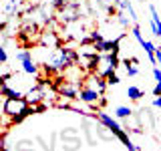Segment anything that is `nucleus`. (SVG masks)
I'll use <instances>...</instances> for the list:
<instances>
[{
	"mask_svg": "<svg viewBox=\"0 0 161 151\" xmlns=\"http://www.w3.org/2000/svg\"><path fill=\"white\" fill-rule=\"evenodd\" d=\"M4 113L8 115L10 125H18L26 117H30L34 111L26 97H16V99H4Z\"/></svg>",
	"mask_w": 161,
	"mask_h": 151,
	"instance_id": "1",
	"label": "nucleus"
},
{
	"mask_svg": "<svg viewBox=\"0 0 161 151\" xmlns=\"http://www.w3.org/2000/svg\"><path fill=\"white\" fill-rule=\"evenodd\" d=\"M79 60H80L79 50L67 48V47H60V48H57V53L53 54L50 63L47 64V70H67V69L77 67Z\"/></svg>",
	"mask_w": 161,
	"mask_h": 151,
	"instance_id": "2",
	"label": "nucleus"
},
{
	"mask_svg": "<svg viewBox=\"0 0 161 151\" xmlns=\"http://www.w3.org/2000/svg\"><path fill=\"white\" fill-rule=\"evenodd\" d=\"M117 67H119L117 53H103V54H99V63H97V70H95V73H97L99 77L107 79L111 73L117 70Z\"/></svg>",
	"mask_w": 161,
	"mask_h": 151,
	"instance_id": "3",
	"label": "nucleus"
},
{
	"mask_svg": "<svg viewBox=\"0 0 161 151\" xmlns=\"http://www.w3.org/2000/svg\"><path fill=\"white\" fill-rule=\"evenodd\" d=\"M54 89H57V93L64 99H79V91L83 87H80V83H70L67 79L64 81L58 79V83L54 85Z\"/></svg>",
	"mask_w": 161,
	"mask_h": 151,
	"instance_id": "4",
	"label": "nucleus"
},
{
	"mask_svg": "<svg viewBox=\"0 0 161 151\" xmlns=\"http://www.w3.org/2000/svg\"><path fill=\"white\" fill-rule=\"evenodd\" d=\"M80 16V4H79V0L75 4H69V6H63V8H58V20L63 24H73V22H77Z\"/></svg>",
	"mask_w": 161,
	"mask_h": 151,
	"instance_id": "5",
	"label": "nucleus"
},
{
	"mask_svg": "<svg viewBox=\"0 0 161 151\" xmlns=\"http://www.w3.org/2000/svg\"><path fill=\"white\" fill-rule=\"evenodd\" d=\"M93 119H95V121H99L101 125H105L107 129H111V133H113V135H117L121 129H125V127H121V125H119V121H117V119H113L109 113H105V111H99V113H95V115H93Z\"/></svg>",
	"mask_w": 161,
	"mask_h": 151,
	"instance_id": "6",
	"label": "nucleus"
},
{
	"mask_svg": "<svg viewBox=\"0 0 161 151\" xmlns=\"http://www.w3.org/2000/svg\"><path fill=\"white\" fill-rule=\"evenodd\" d=\"M85 87H89V89H95L97 93H101L103 95L105 91H107V79L105 77H99L97 73H93V75H89L87 79H85Z\"/></svg>",
	"mask_w": 161,
	"mask_h": 151,
	"instance_id": "7",
	"label": "nucleus"
},
{
	"mask_svg": "<svg viewBox=\"0 0 161 151\" xmlns=\"http://www.w3.org/2000/svg\"><path fill=\"white\" fill-rule=\"evenodd\" d=\"M121 38H123V36H119V38H115V40H101V42H95L93 47L97 48L99 54H103V53H119Z\"/></svg>",
	"mask_w": 161,
	"mask_h": 151,
	"instance_id": "8",
	"label": "nucleus"
},
{
	"mask_svg": "<svg viewBox=\"0 0 161 151\" xmlns=\"http://www.w3.org/2000/svg\"><path fill=\"white\" fill-rule=\"evenodd\" d=\"M101 97H103L101 93H97L95 89H89V87H83L79 91V99L83 101V103H87V105H97L101 101Z\"/></svg>",
	"mask_w": 161,
	"mask_h": 151,
	"instance_id": "9",
	"label": "nucleus"
},
{
	"mask_svg": "<svg viewBox=\"0 0 161 151\" xmlns=\"http://www.w3.org/2000/svg\"><path fill=\"white\" fill-rule=\"evenodd\" d=\"M149 12H151V32H153V36L161 38V16L157 14V8L153 4H149Z\"/></svg>",
	"mask_w": 161,
	"mask_h": 151,
	"instance_id": "10",
	"label": "nucleus"
},
{
	"mask_svg": "<svg viewBox=\"0 0 161 151\" xmlns=\"http://www.w3.org/2000/svg\"><path fill=\"white\" fill-rule=\"evenodd\" d=\"M60 139H63V149H64V151H79L80 145H83L80 135H73V137H60Z\"/></svg>",
	"mask_w": 161,
	"mask_h": 151,
	"instance_id": "11",
	"label": "nucleus"
},
{
	"mask_svg": "<svg viewBox=\"0 0 161 151\" xmlns=\"http://www.w3.org/2000/svg\"><path fill=\"white\" fill-rule=\"evenodd\" d=\"M0 97H4V99H16V97H24V93H22V91H18V89L8 87V85H2V87H0Z\"/></svg>",
	"mask_w": 161,
	"mask_h": 151,
	"instance_id": "12",
	"label": "nucleus"
},
{
	"mask_svg": "<svg viewBox=\"0 0 161 151\" xmlns=\"http://www.w3.org/2000/svg\"><path fill=\"white\" fill-rule=\"evenodd\" d=\"M20 63H22V70H24L26 75H36V73H38V67H36V63L32 60V57L20 60Z\"/></svg>",
	"mask_w": 161,
	"mask_h": 151,
	"instance_id": "13",
	"label": "nucleus"
},
{
	"mask_svg": "<svg viewBox=\"0 0 161 151\" xmlns=\"http://www.w3.org/2000/svg\"><path fill=\"white\" fill-rule=\"evenodd\" d=\"M115 117L117 119H131L133 117V109L125 107V105H119V107L115 109Z\"/></svg>",
	"mask_w": 161,
	"mask_h": 151,
	"instance_id": "14",
	"label": "nucleus"
},
{
	"mask_svg": "<svg viewBox=\"0 0 161 151\" xmlns=\"http://www.w3.org/2000/svg\"><path fill=\"white\" fill-rule=\"evenodd\" d=\"M14 145H16L14 151H34V145H32V141H30V139H20Z\"/></svg>",
	"mask_w": 161,
	"mask_h": 151,
	"instance_id": "15",
	"label": "nucleus"
},
{
	"mask_svg": "<svg viewBox=\"0 0 161 151\" xmlns=\"http://www.w3.org/2000/svg\"><path fill=\"white\" fill-rule=\"evenodd\" d=\"M127 97L131 101H139L141 97H143V91H141L139 87H135V85H131V87L127 89Z\"/></svg>",
	"mask_w": 161,
	"mask_h": 151,
	"instance_id": "16",
	"label": "nucleus"
},
{
	"mask_svg": "<svg viewBox=\"0 0 161 151\" xmlns=\"http://www.w3.org/2000/svg\"><path fill=\"white\" fill-rule=\"evenodd\" d=\"M97 135H99L101 139H105V141H109V139H113V137H115V135L111 133V129H107L105 125H101V127H97Z\"/></svg>",
	"mask_w": 161,
	"mask_h": 151,
	"instance_id": "17",
	"label": "nucleus"
},
{
	"mask_svg": "<svg viewBox=\"0 0 161 151\" xmlns=\"http://www.w3.org/2000/svg\"><path fill=\"white\" fill-rule=\"evenodd\" d=\"M123 64H125V70H127V75H129V77H137V75H139V69H137V64H133L129 59L125 60Z\"/></svg>",
	"mask_w": 161,
	"mask_h": 151,
	"instance_id": "18",
	"label": "nucleus"
},
{
	"mask_svg": "<svg viewBox=\"0 0 161 151\" xmlns=\"http://www.w3.org/2000/svg\"><path fill=\"white\" fill-rule=\"evenodd\" d=\"M75 2H77V0H53V6L54 8H63V6H69V4H75Z\"/></svg>",
	"mask_w": 161,
	"mask_h": 151,
	"instance_id": "19",
	"label": "nucleus"
},
{
	"mask_svg": "<svg viewBox=\"0 0 161 151\" xmlns=\"http://www.w3.org/2000/svg\"><path fill=\"white\" fill-rule=\"evenodd\" d=\"M89 38H91V44H95V42H101V40H105V38H103V34H101L99 30H93V32L89 34Z\"/></svg>",
	"mask_w": 161,
	"mask_h": 151,
	"instance_id": "20",
	"label": "nucleus"
},
{
	"mask_svg": "<svg viewBox=\"0 0 161 151\" xmlns=\"http://www.w3.org/2000/svg\"><path fill=\"white\" fill-rule=\"evenodd\" d=\"M73 135H79V131L75 127H67V129L60 131V137H73Z\"/></svg>",
	"mask_w": 161,
	"mask_h": 151,
	"instance_id": "21",
	"label": "nucleus"
},
{
	"mask_svg": "<svg viewBox=\"0 0 161 151\" xmlns=\"http://www.w3.org/2000/svg\"><path fill=\"white\" fill-rule=\"evenodd\" d=\"M115 16H117V20H119L121 24H123V26H129V20H131V18H127V14H125L123 10H121V12H117Z\"/></svg>",
	"mask_w": 161,
	"mask_h": 151,
	"instance_id": "22",
	"label": "nucleus"
},
{
	"mask_svg": "<svg viewBox=\"0 0 161 151\" xmlns=\"http://www.w3.org/2000/svg\"><path fill=\"white\" fill-rule=\"evenodd\" d=\"M131 32H133V36H135V40H137V42L141 44V42H143V34H141V28L137 26V24H135V26H133V30H131Z\"/></svg>",
	"mask_w": 161,
	"mask_h": 151,
	"instance_id": "23",
	"label": "nucleus"
},
{
	"mask_svg": "<svg viewBox=\"0 0 161 151\" xmlns=\"http://www.w3.org/2000/svg\"><path fill=\"white\" fill-rule=\"evenodd\" d=\"M119 83H121V79L117 77V73H111L107 77V85H111V87H115V85H119Z\"/></svg>",
	"mask_w": 161,
	"mask_h": 151,
	"instance_id": "24",
	"label": "nucleus"
},
{
	"mask_svg": "<svg viewBox=\"0 0 161 151\" xmlns=\"http://www.w3.org/2000/svg\"><path fill=\"white\" fill-rule=\"evenodd\" d=\"M30 57H32L30 50H20V53H16V59L18 60H24V59H30Z\"/></svg>",
	"mask_w": 161,
	"mask_h": 151,
	"instance_id": "25",
	"label": "nucleus"
},
{
	"mask_svg": "<svg viewBox=\"0 0 161 151\" xmlns=\"http://www.w3.org/2000/svg\"><path fill=\"white\" fill-rule=\"evenodd\" d=\"M8 60V54H6V50H4V47L0 44V64H4Z\"/></svg>",
	"mask_w": 161,
	"mask_h": 151,
	"instance_id": "26",
	"label": "nucleus"
},
{
	"mask_svg": "<svg viewBox=\"0 0 161 151\" xmlns=\"http://www.w3.org/2000/svg\"><path fill=\"white\" fill-rule=\"evenodd\" d=\"M153 77H155V83H161V69L159 67H153Z\"/></svg>",
	"mask_w": 161,
	"mask_h": 151,
	"instance_id": "27",
	"label": "nucleus"
},
{
	"mask_svg": "<svg viewBox=\"0 0 161 151\" xmlns=\"http://www.w3.org/2000/svg\"><path fill=\"white\" fill-rule=\"evenodd\" d=\"M4 117H8V115L4 113V103H2V105H0V127L4 125Z\"/></svg>",
	"mask_w": 161,
	"mask_h": 151,
	"instance_id": "28",
	"label": "nucleus"
},
{
	"mask_svg": "<svg viewBox=\"0 0 161 151\" xmlns=\"http://www.w3.org/2000/svg\"><path fill=\"white\" fill-rule=\"evenodd\" d=\"M44 109H47V105H38V103L32 105V111H34V113H42Z\"/></svg>",
	"mask_w": 161,
	"mask_h": 151,
	"instance_id": "29",
	"label": "nucleus"
},
{
	"mask_svg": "<svg viewBox=\"0 0 161 151\" xmlns=\"http://www.w3.org/2000/svg\"><path fill=\"white\" fill-rule=\"evenodd\" d=\"M153 95H155V97H159V95H161V83H155V87H153Z\"/></svg>",
	"mask_w": 161,
	"mask_h": 151,
	"instance_id": "30",
	"label": "nucleus"
},
{
	"mask_svg": "<svg viewBox=\"0 0 161 151\" xmlns=\"http://www.w3.org/2000/svg\"><path fill=\"white\" fill-rule=\"evenodd\" d=\"M155 59H157V64H161V47L155 48Z\"/></svg>",
	"mask_w": 161,
	"mask_h": 151,
	"instance_id": "31",
	"label": "nucleus"
},
{
	"mask_svg": "<svg viewBox=\"0 0 161 151\" xmlns=\"http://www.w3.org/2000/svg\"><path fill=\"white\" fill-rule=\"evenodd\" d=\"M127 151H141V147H139V145H135V143H129L127 145Z\"/></svg>",
	"mask_w": 161,
	"mask_h": 151,
	"instance_id": "32",
	"label": "nucleus"
},
{
	"mask_svg": "<svg viewBox=\"0 0 161 151\" xmlns=\"http://www.w3.org/2000/svg\"><path fill=\"white\" fill-rule=\"evenodd\" d=\"M153 107L161 109V95H159V97H155V99H153Z\"/></svg>",
	"mask_w": 161,
	"mask_h": 151,
	"instance_id": "33",
	"label": "nucleus"
},
{
	"mask_svg": "<svg viewBox=\"0 0 161 151\" xmlns=\"http://www.w3.org/2000/svg\"><path fill=\"white\" fill-rule=\"evenodd\" d=\"M2 149H4V135L0 133V151H2Z\"/></svg>",
	"mask_w": 161,
	"mask_h": 151,
	"instance_id": "34",
	"label": "nucleus"
},
{
	"mask_svg": "<svg viewBox=\"0 0 161 151\" xmlns=\"http://www.w3.org/2000/svg\"><path fill=\"white\" fill-rule=\"evenodd\" d=\"M2 85H6V79H4V75H0V87Z\"/></svg>",
	"mask_w": 161,
	"mask_h": 151,
	"instance_id": "35",
	"label": "nucleus"
},
{
	"mask_svg": "<svg viewBox=\"0 0 161 151\" xmlns=\"http://www.w3.org/2000/svg\"><path fill=\"white\" fill-rule=\"evenodd\" d=\"M143 2H145V0H143Z\"/></svg>",
	"mask_w": 161,
	"mask_h": 151,
	"instance_id": "36",
	"label": "nucleus"
}]
</instances>
